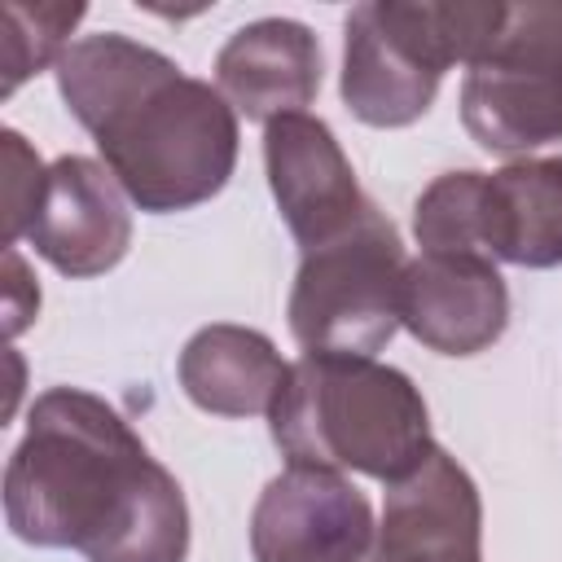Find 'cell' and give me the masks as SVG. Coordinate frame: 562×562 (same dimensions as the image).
Returning <instances> with one entry per match:
<instances>
[{"mask_svg":"<svg viewBox=\"0 0 562 562\" xmlns=\"http://www.w3.org/2000/svg\"><path fill=\"white\" fill-rule=\"evenodd\" d=\"M4 522L22 544L88 562H184L189 505L127 417L92 391L53 386L4 465Z\"/></svg>","mask_w":562,"mask_h":562,"instance_id":"obj_1","label":"cell"},{"mask_svg":"<svg viewBox=\"0 0 562 562\" xmlns=\"http://www.w3.org/2000/svg\"><path fill=\"white\" fill-rule=\"evenodd\" d=\"M53 75L132 206L171 215L211 202L228 184L241 149L237 110L167 53L101 31L75 40Z\"/></svg>","mask_w":562,"mask_h":562,"instance_id":"obj_2","label":"cell"},{"mask_svg":"<svg viewBox=\"0 0 562 562\" xmlns=\"http://www.w3.org/2000/svg\"><path fill=\"white\" fill-rule=\"evenodd\" d=\"M268 426L285 465L356 470L386 487L435 452L430 408L413 378L360 356H299L268 408Z\"/></svg>","mask_w":562,"mask_h":562,"instance_id":"obj_3","label":"cell"},{"mask_svg":"<svg viewBox=\"0 0 562 562\" xmlns=\"http://www.w3.org/2000/svg\"><path fill=\"white\" fill-rule=\"evenodd\" d=\"M496 0H364L342 22V105L369 127L417 123L487 40Z\"/></svg>","mask_w":562,"mask_h":562,"instance_id":"obj_4","label":"cell"},{"mask_svg":"<svg viewBox=\"0 0 562 562\" xmlns=\"http://www.w3.org/2000/svg\"><path fill=\"white\" fill-rule=\"evenodd\" d=\"M404 268V241L378 206L334 241L303 250L285 303L303 356L378 360L400 329Z\"/></svg>","mask_w":562,"mask_h":562,"instance_id":"obj_5","label":"cell"},{"mask_svg":"<svg viewBox=\"0 0 562 562\" xmlns=\"http://www.w3.org/2000/svg\"><path fill=\"white\" fill-rule=\"evenodd\" d=\"M461 123L501 158L562 140V0H501L461 79Z\"/></svg>","mask_w":562,"mask_h":562,"instance_id":"obj_6","label":"cell"},{"mask_svg":"<svg viewBox=\"0 0 562 562\" xmlns=\"http://www.w3.org/2000/svg\"><path fill=\"white\" fill-rule=\"evenodd\" d=\"M373 540V505L338 470L285 465L250 509L255 562H369Z\"/></svg>","mask_w":562,"mask_h":562,"instance_id":"obj_7","label":"cell"},{"mask_svg":"<svg viewBox=\"0 0 562 562\" xmlns=\"http://www.w3.org/2000/svg\"><path fill=\"white\" fill-rule=\"evenodd\" d=\"M263 167L277 211L299 250L334 241L373 211L334 127L307 110L281 114L263 127Z\"/></svg>","mask_w":562,"mask_h":562,"instance_id":"obj_8","label":"cell"},{"mask_svg":"<svg viewBox=\"0 0 562 562\" xmlns=\"http://www.w3.org/2000/svg\"><path fill=\"white\" fill-rule=\"evenodd\" d=\"M105 162L83 154H61L48 162V184L40 211L26 228L35 255L61 277H101L123 263L132 246V211Z\"/></svg>","mask_w":562,"mask_h":562,"instance_id":"obj_9","label":"cell"},{"mask_svg":"<svg viewBox=\"0 0 562 562\" xmlns=\"http://www.w3.org/2000/svg\"><path fill=\"white\" fill-rule=\"evenodd\" d=\"M400 325L439 356H479L509 325V285L487 255H417L404 268Z\"/></svg>","mask_w":562,"mask_h":562,"instance_id":"obj_10","label":"cell"},{"mask_svg":"<svg viewBox=\"0 0 562 562\" xmlns=\"http://www.w3.org/2000/svg\"><path fill=\"white\" fill-rule=\"evenodd\" d=\"M369 562H483V501L470 470L439 443L386 492Z\"/></svg>","mask_w":562,"mask_h":562,"instance_id":"obj_11","label":"cell"},{"mask_svg":"<svg viewBox=\"0 0 562 562\" xmlns=\"http://www.w3.org/2000/svg\"><path fill=\"white\" fill-rule=\"evenodd\" d=\"M215 88L237 114L263 127L299 114L321 92V40L294 18L246 22L215 53Z\"/></svg>","mask_w":562,"mask_h":562,"instance_id":"obj_12","label":"cell"},{"mask_svg":"<svg viewBox=\"0 0 562 562\" xmlns=\"http://www.w3.org/2000/svg\"><path fill=\"white\" fill-rule=\"evenodd\" d=\"M474 241L492 263L562 268V158H514L479 171Z\"/></svg>","mask_w":562,"mask_h":562,"instance_id":"obj_13","label":"cell"},{"mask_svg":"<svg viewBox=\"0 0 562 562\" xmlns=\"http://www.w3.org/2000/svg\"><path fill=\"white\" fill-rule=\"evenodd\" d=\"M184 395L215 417H268L290 364L277 342L250 325H202L176 360Z\"/></svg>","mask_w":562,"mask_h":562,"instance_id":"obj_14","label":"cell"},{"mask_svg":"<svg viewBox=\"0 0 562 562\" xmlns=\"http://www.w3.org/2000/svg\"><path fill=\"white\" fill-rule=\"evenodd\" d=\"M83 4H0V53H4V97L18 92L22 79L57 66L75 44L70 31L83 22Z\"/></svg>","mask_w":562,"mask_h":562,"instance_id":"obj_15","label":"cell"},{"mask_svg":"<svg viewBox=\"0 0 562 562\" xmlns=\"http://www.w3.org/2000/svg\"><path fill=\"white\" fill-rule=\"evenodd\" d=\"M0 140H4V246H18V237H26L35 211H40L48 167L13 127H4Z\"/></svg>","mask_w":562,"mask_h":562,"instance_id":"obj_16","label":"cell"},{"mask_svg":"<svg viewBox=\"0 0 562 562\" xmlns=\"http://www.w3.org/2000/svg\"><path fill=\"white\" fill-rule=\"evenodd\" d=\"M4 277H9L4 281V329H9V338H18L40 312V285L31 281V272L13 246H4Z\"/></svg>","mask_w":562,"mask_h":562,"instance_id":"obj_17","label":"cell"}]
</instances>
